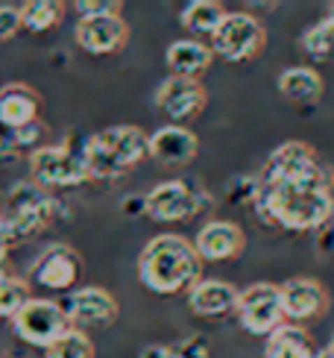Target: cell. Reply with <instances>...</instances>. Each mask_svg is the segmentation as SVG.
Listing matches in <instances>:
<instances>
[{
	"label": "cell",
	"mask_w": 334,
	"mask_h": 358,
	"mask_svg": "<svg viewBox=\"0 0 334 358\" xmlns=\"http://www.w3.org/2000/svg\"><path fill=\"white\" fill-rule=\"evenodd\" d=\"M247 247L244 229L232 220H211L205 227H200L194 238V250L203 262H229L238 259Z\"/></svg>",
	"instance_id": "13"
},
{
	"label": "cell",
	"mask_w": 334,
	"mask_h": 358,
	"mask_svg": "<svg viewBox=\"0 0 334 358\" xmlns=\"http://www.w3.org/2000/svg\"><path fill=\"white\" fill-rule=\"evenodd\" d=\"M48 358H94V344L82 329H71L59 335L53 344L44 350Z\"/></svg>",
	"instance_id": "26"
},
{
	"label": "cell",
	"mask_w": 334,
	"mask_h": 358,
	"mask_svg": "<svg viewBox=\"0 0 334 358\" xmlns=\"http://www.w3.org/2000/svg\"><path fill=\"white\" fill-rule=\"evenodd\" d=\"M226 18V9L215 0H194L182 12V27L191 29L196 36H215V29Z\"/></svg>",
	"instance_id": "24"
},
{
	"label": "cell",
	"mask_w": 334,
	"mask_h": 358,
	"mask_svg": "<svg viewBox=\"0 0 334 358\" xmlns=\"http://www.w3.org/2000/svg\"><path fill=\"white\" fill-rule=\"evenodd\" d=\"M173 350H176V358H211L208 355V344L203 338H188Z\"/></svg>",
	"instance_id": "30"
},
{
	"label": "cell",
	"mask_w": 334,
	"mask_h": 358,
	"mask_svg": "<svg viewBox=\"0 0 334 358\" xmlns=\"http://www.w3.org/2000/svg\"><path fill=\"white\" fill-rule=\"evenodd\" d=\"M141 358H176V350L173 347H164V344H153L141 352Z\"/></svg>",
	"instance_id": "31"
},
{
	"label": "cell",
	"mask_w": 334,
	"mask_h": 358,
	"mask_svg": "<svg viewBox=\"0 0 334 358\" xmlns=\"http://www.w3.org/2000/svg\"><path fill=\"white\" fill-rule=\"evenodd\" d=\"M77 9L82 18H100V15H120L124 3L120 0H77Z\"/></svg>",
	"instance_id": "28"
},
{
	"label": "cell",
	"mask_w": 334,
	"mask_h": 358,
	"mask_svg": "<svg viewBox=\"0 0 334 358\" xmlns=\"http://www.w3.org/2000/svg\"><path fill=\"white\" fill-rule=\"evenodd\" d=\"M129 38V27L120 15H100V18H80L77 44L91 56L117 53Z\"/></svg>",
	"instance_id": "12"
},
{
	"label": "cell",
	"mask_w": 334,
	"mask_h": 358,
	"mask_svg": "<svg viewBox=\"0 0 334 358\" xmlns=\"http://www.w3.org/2000/svg\"><path fill=\"white\" fill-rule=\"evenodd\" d=\"M258 212L276 227L308 232L334 217V176L320 171L308 179L282 185H258Z\"/></svg>",
	"instance_id": "1"
},
{
	"label": "cell",
	"mask_w": 334,
	"mask_h": 358,
	"mask_svg": "<svg viewBox=\"0 0 334 358\" xmlns=\"http://www.w3.org/2000/svg\"><path fill=\"white\" fill-rule=\"evenodd\" d=\"M33 276L48 291H68L80 276V256L65 244H53L33 264Z\"/></svg>",
	"instance_id": "16"
},
{
	"label": "cell",
	"mask_w": 334,
	"mask_h": 358,
	"mask_svg": "<svg viewBox=\"0 0 334 358\" xmlns=\"http://www.w3.org/2000/svg\"><path fill=\"white\" fill-rule=\"evenodd\" d=\"M21 29V6H0V41H9Z\"/></svg>",
	"instance_id": "29"
},
{
	"label": "cell",
	"mask_w": 334,
	"mask_h": 358,
	"mask_svg": "<svg viewBox=\"0 0 334 358\" xmlns=\"http://www.w3.org/2000/svg\"><path fill=\"white\" fill-rule=\"evenodd\" d=\"M279 92L296 106H314L323 97V77L314 68H287L279 73Z\"/></svg>",
	"instance_id": "21"
},
{
	"label": "cell",
	"mask_w": 334,
	"mask_h": 358,
	"mask_svg": "<svg viewBox=\"0 0 334 358\" xmlns=\"http://www.w3.org/2000/svg\"><path fill=\"white\" fill-rule=\"evenodd\" d=\"M65 315L73 329L82 326H112L117 317V300L106 288H80L68 294Z\"/></svg>",
	"instance_id": "11"
},
{
	"label": "cell",
	"mask_w": 334,
	"mask_h": 358,
	"mask_svg": "<svg viewBox=\"0 0 334 358\" xmlns=\"http://www.w3.org/2000/svg\"><path fill=\"white\" fill-rule=\"evenodd\" d=\"M317 358H331V355H328V350H326V352H320V355H317Z\"/></svg>",
	"instance_id": "34"
},
{
	"label": "cell",
	"mask_w": 334,
	"mask_h": 358,
	"mask_svg": "<svg viewBox=\"0 0 334 358\" xmlns=\"http://www.w3.org/2000/svg\"><path fill=\"white\" fill-rule=\"evenodd\" d=\"M302 50L314 62H331L334 59V3L326 9V18L317 21L305 36H302Z\"/></svg>",
	"instance_id": "23"
},
{
	"label": "cell",
	"mask_w": 334,
	"mask_h": 358,
	"mask_svg": "<svg viewBox=\"0 0 334 358\" xmlns=\"http://www.w3.org/2000/svg\"><path fill=\"white\" fill-rule=\"evenodd\" d=\"M144 212L159 220V223H179V220H191L200 212V197L196 191L188 188L185 182H161L144 197Z\"/></svg>",
	"instance_id": "10"
},
{
	"label": "cell",
	"mask_w": 334,
	"mask_h": 358,
	"mask_svg": "<svg viewBox=\"0 0 334 358\" xmlns=\"http://www.w3.org/2000/svg\"><path fill=\"white\" fill-rule=\"evenodd\" d=\"M156 106L173 121H191L205 106V88L200 80L167 77L156 92Z\"/></svg>",
	"instance_id": "14"
},
{
	"label": "cell",
	"mask_w": 334,
	"mask_h": 358,
	"mask_svg": "<svg viewBox=\"0 0 334 358\" xmlns=\"http://www.w3.org/2000/svg\"><path fill=\"white\" fill-rule=\"evenodd\" d=\"M264 358H317L308 332L296 323H282L276 332L267 335Z\"/></svg>",
	"instance_id": "22"
},
{
	"label": "cell",
	"mask_w": 334,
	"mask_h": 358,
	"mask_svg": "<svg viewBox=\"0 0 334 358\" xmlns=\"http://www.w3.org/2000/svg\"><path fill=\"white\" fill-rule=\"evenodd\" d=\"M6 250H9V244L3 241V235H0V262H3V259H6Z\"/></svg>",
	"instance_id": "32"
},
{
	"label": "cell",
	"mask_w": 334,
	"mask_h": 358,
	"mask_svg": "<svg viewBox=\"0 0 334 358\" xmlns=\"http://www.w3.org/2000/svg\"><path fill=\"white\" fill-rule=\"evenodd\" d=\"M326 171L320 159L302 141H287L270 153L261 171V185H282V182H296V179H308L314 173Z\"/></svg>",
	"instance_id": "9"
},
{
	"label": "cell",
	"mask_w": 334,
	"mask_h": 358,
	"mask_svg": "<svg viewBox=\"0 0 334 358\" xmlns=\"http://www.w3.org/2000/svg\"><path fill=\"white\" fill-rule=\"evenodd\" d=\"M279 291L284 317L291 320H317L328 308V294L317 279H287Z\"/></svg>",
	"instance_id": "15"
},
{
	"label": "cell",
	"mask_w": 334,
	"mask_h": 358,
	"mask_svg": "<svg viewBox=\"0 0 334 358\" xmlns=\"http://www.w3.org/2000/svg\"><path fill=\"white\" fill-rule=\"evenodd\" d=\"M29 303V285L18 276L0 271V317H15Z\"/></svg>",
	"instance_id": "27"
},
{
	"label": "cell",
	"mask_w": 334,
	"mask_h": 358,
	"mask_svg": "<svg viewBox=\"0 0 334 358\" xmlns=\"http://www.w3.org/2000/svg\"><path fill=\"white\" fill-rule=\"evenodd\" d=\"M36 117H38V94L33 88L21 83L0 88V127L18 132L29 124H36Z\"/></svg>",
	"instance_id": "19"
},
{
	"label": "cell",
	"mask_w": 334,
	"mask_h": 358,
	"mask_svg": "<svg viewBox=\"0 0 334 358\" xmlns=\"http://www.w3.org/2000/svg\"><path fill=\"white\" fill-rule=\"evenodd\" d=\"M12 329L21 341L33 347H44L48 350L53 341L71 329L65 308L50 300H29L18 315L12 317Z\"/></svg>",
	"instance_id": "8"
},
{
	"label": "cell",
	"mask_w": 334,
	"mask_h": 358,
	"mask_svg": "<svg viewBox=\"0 0 334 358\" xmlns=\"http://www.w3.org/2000/svg\"><path fill=\"white\" fill-rule=\"evenodd\" d=\"M238 320L249 335H270L284 323L282 291L273 282H255L238 294Z\"/></svg>",
	"instance_id": "7"
},
{
	"label": "cell",
	"mask_w": 334,
	"mask_h": 358,
	"mask_svg": "<svg viewBox=\"0 0 334 358\" xmlns=\"http://www.w3.org/2000/svg\"><path fill=\"white\" fill-rule=\"evenodd\" d=\"M196 150H200V141L185 127H161L150 136V156L167 168L188 165V162H194Z\"/></svg>",
	"instance_id": "17"
},
{
	"label": "cell",
	"mask_w": 334,
	"mask_h": 358,
	"mask_svg": "<svg viewBox=\"0 0 334 358\" xmlns=\"http://www.w3.org/2000/svg\"><path fill=\"white\" fill-rule=\"evenodd\" d=\"M238 294L240 291H235L223 279H200L188 291V308L200 317H223L229 311H235Z\"/></svg>",
	"instance_id": "18"
},
{
	"label": "cell",
	"mask_w": 334,
	"mask_h": 358,
	"mask_svg": "<svg viewBox=\"0 0 334 358\" xmlns=\"http://www.w3.org/2000/svg\"><path fill=\"white\" fill-rule=\"evenodd\" d=\"M203 273V259L196 256L194 244L182 235H156L141 256H138V276L144 288L153 294H179L191 291Z\"/></svg>",
	"instance_id": "2"
},
{
	"label": "cell",
	"mask_w": 334,
	"mask_h": 358,
	"mask_svg": "<svg viewBox=\"0 0 334 358\" xmlns=\"http://www.w3.org/2000/svg\"><path fill=\"white\" fill-rule=\"evenodd\" d=\"M211 59H215V50L196 38L173 41L164 53V62L170 68V73L173 77H185V80H200V73L208 71Z\"/></svg>",
	"instance_id": "20"
},
{
	"label": "cell",
	"mask_w": 334,
	"mask_h": 358,
	"mask_svg": "<svg viewBox=\"0 0 334 358\" xmlns=\"http://www.w3.org/2000/svg\"><path fill=\"white\" fill-rule=\"evenodd\" d=\"M264 48V27L249 12H226L211 36V50L226 62H247Z\"/></svg>",
	"instance_id": "6"
},
{
	"label": "cell",
	"mask_w": 334,
	"mask_h": 358,
	"mask_svg": "<svg viewBox=\"0 0 334 358\" xmlns=\"http://www.w3.org/2000/svg\"><path fill=\"white\" fill-rule=\"evenodd\" d=\"M29 173H33V182L44 191L48 188H73L88 179L82 153H73L65 144L36 147V150L29 153Z\"/></svg>",
	"instance_id": "5"
},
{
	"label": "cell",
	"mask_w": 334,
	"mask_h": 358,
	"mask_svg": "<svg viewBox=\"0 0 334 358\" xmlns=\"http://www.w3.org/2000/svg\"><path fill=\"white\" fill-rule=\"evenodd\" d=\"M328 355L334 358V338H331V344H328Z\"/></svg>",
	"instance_id": "33"
},
{
	"label": "cell",
	"mask_w": 334,
	"mask_h": 358,
	"mask_svg": "<svg viewBox=\"0 0 334 358\" xmlns=\"http://www.w3.org/2000/svg\"><path fill=\"white\" fill-rule=\"evenodd\" d=\"M56 212L53 197L44 188L33 185H15L9 194V212L0 215V235L6 244H18L24 238H33Z\"/></svg>",
	"instance_id": "4"
},
{
	"label": "cell",
	"mask_w": 334,
	"mask_h": 358,
	"mask_svg": "<svg viewBox=\"0 0 334 358\" xmlns=\"http://www.w3.org/2000/svg\"><path fill=\"white\" fill-rule=\"evenodd\" d=\"M144 156H150V136H144L132 124H120L97 132V136L88 138L82 150L88 179H117L126 171H132Z\"/></svg>",
	"instance_id": "3"
},
{
	"label": "cell",
	"mask_w": 334,
	"mask_h": 358,
	"mask_svg": "<svg viewBox=\"0 0 334 358\" xmlns=\"http://www.w3.org/2000/svg\"><path fill=\"white\" fill-rule=\"evenodd\" d=\"M65 18V6L56 0H29L21 6V27L29 33H48Z\"/></svg>",
	"instance_id": "25"
}]
</instances>
